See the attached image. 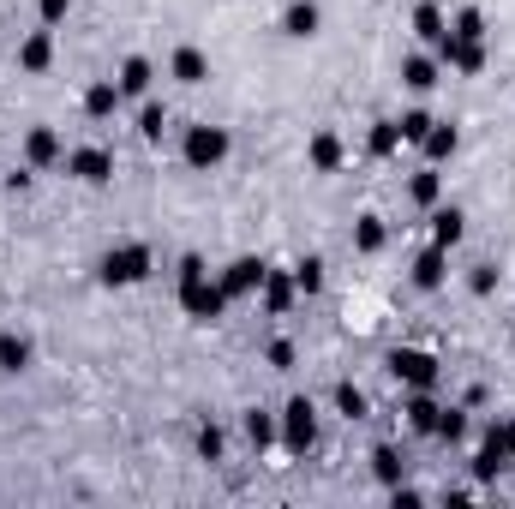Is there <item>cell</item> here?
Here are the masks:
<instances>
[{
    "mask_svg": "<svg viewBox=\"0 0 515 509\" xmlns=\"http://www.w3.org/2000/svg\"><path fill=\"white\" fill-rule=\"evenodd\" d=\"M174 294H180V312L198 318V324H216V318L228 312V294H222V282H210V270H204L198 252L180 258V270H174Z\"/></svg>",
    "mask_w": 515,
    "mask_h": 509,
    "instance_id": "cell-1",
    "label": "cell"
},
{
    "mask_svg": "<svg viewBox=\"0 0 515 509\" xmlns=\"http://www.w3.org/2000/svg\"><path fill=\"white\" fill-rule=\"evenodd\" d=\"M96 276H102V288H138V282L150 276V246H144V240L108 246L102 264H96Z\"/></svg>",
    "mask_w": 515,
    "mask_h": 509,
    "instance_id": "cell-2",
    "label": "cell"
},
{
    "mask_svg": "<svg viewBox=\"0 0 515 509\" xmlns=\"http://www.w3.org/2000/svg\"><path fill=\"white\" fill-rule=\"evenodd\" d=\"M510 462H515V414H504V420H492V426H486V444L474 450V480H480V486H492Z\"/></svg>",
    "mask_w": 515,
    "mask_h": 509,
    "instance_id": "cell-3",
    "label": "cell"
},
{
    "mask_svg": "<svg viewBox=\"0 0 515 509\" xmlns=\"http://www.w3.org/2000/svg\"><path fill=\"white\" fill-rule=\"evenodd\" d=\"M384 366L402 390H438V354H426V348H390Z\"/></svg>",
    "mask_w": 515,
    "mask_h": 509,
    "instance_id": "cell-4",
    "label": "cell"
},
{
    "mask_svg": "<svg viewBox=\"0 0 515 509\" xmlns=\"http://www.w3.org/2000/svg\"><path fill=\"white\" fill-rule=\"evenodd\" d=\"M276 426H282V450H288V456H306V450L318 444V408H312V396H294Z\"/></svg>",
    "mask_w": 515,
    "mask_h": 509,
    "instance_id": "cell-5",
    "label": "cell"
},
{
    "mask_svg": "<svg viewBox=\"0 0 515 509\" xmlns=\"http://www.w3.org/2000/svg\"><path fill=\"white\" fill-rule=\"evenodd\" d=\"M180 156H186L192 168H222V162H228V132H222V126H210V120H198V126H186Z\"/></svg>",
    "mask_w": 515,
    "mask_h": 509,
    "instance_id": "cell-6",
    "label": "cell"
},
{
    "mask_svg": "<svg viewBox=\"0 0 515 509\" xmlns=\"http://www.w3.org/2000/svg\"><path fill=\"white\" fill-rule=\"evenodd\" d=\"M66 174L84 180V186H108V180H114V150H102V144H78V150H66Z\"/></svg>",
    "mask_w": 515,
    "mask_h": 509,
    "instance_id": "cell-7",
    "label": "cell"
},
{
    "mask_svg": "<svg viewBox=\"0 0 515 509\" xmlns=\"http://www.w3.org/2000/svg\"><path fill=\"white\" fill-rule=\"evenodd\" d=\"M264 270H270L264 258H234L216 282H222V294H228V300H246V294H258V288H264Z\"/></svg>",
    "mask_w": 515,
    "mask_h": 509,
    "instance_id": "cell-8",
    "label": "cell"
},
{
    "mask_svg": "<svg viewBox=\"0 0 515 509\" xmlns=\"http://www.w3.org/2000/svg\"><path fill=\"white\" fill-rule=\"evenodd\" d=\"M438 66H444V72H480V66H486V42L444 36V42H438Z\"/></svg>",
    "mask_w": 515,
    "mask_h": 509,
    "instance_id": "cell-9",
    "label": "cell"
},
{
    "mask_svg": "<svg viewBox=\"0 0 515 509\" xmlns=\"http://www.w3.org/2000/svg\"><path fill=\"white\" fill-rule=\"evenodd\" d=\"M408 276H414L420 294H438V288L450 282V252H444V246H426V252L408 264Z\"/></svg>",
    "mask_w": 515,
    "mask_h": 509,
    "instance_id": "cell-10",
    "label": "cell"
},
{
    "mask_svg": "<svg viewBox=\"0 0 515 509\" xmlns=\"http://www.w3.org/2000/svg\"><path fill=\"white\" fill-rule=\"evenodd\" d=\"M318 24H324L318 0H288V6H282V36H294V42H312V36H318Z\"/></svg>",
    "mask_w": 515,
    "mask_h": 509,
    "instance_id": "cell-11",
    "label": "cell"
},
{
    "mask_svg": "<svg viewBox=\"0 0 515 509\" xmlns=\"http://www.w3.org/2000/svg\"><path fill=\"white\" fill-rule=\"evenodd\" d=\"M258 300H264V312H270V318H282V312L300 300V288H294V270H264V288H258Z\"/></svg>",
    "mask_w": 515,
    "mask_h": 509,
    "instance_id": "cell-12",
    "label": "cell"
},
{
    "mask_svg": "<svg viewBox=\"0 0 515 509\" xmlns=\"http://www.w3.org/2000/svg\"><path fill=\"white\" fill-rule=\"evenodd\" d=\"M402 414H408V432H420V438H432V432H438V414H444V402H438L432 390H408V402H402Z\"/></svg>",
    "mask_w": 515,
    "mask_h": 509,
    "instance_id": "cell-13",
    "label": "cell"
},
{
    "mask_svg": "<svg viewBox=\"0 0 515 509\" xmlns=\"http://www.w3.org/2000/svg\"><path fill=\"white\" fill-rule=\"evenodd\" d=\"M60 156H66V144H60L54 126H30V132H24V162H30V168H48V162H60Z\"/></svg>",
    "mask_w": 515,
    "mask_h": 509,
    "instance_id": "cell-14",
    "label": "cell"
},
{
    "mask_svg": "<svg viewBox=\"0 0 515 509\" xmlns=\"http://www.w3.org/2000/svg\"><path fill=\"white\" fill-rule=\"evenodd\" d=\"M456 150H462V132H456V126H450V120H432V132H426V138H420V156H426V162H432V168H438V162H450V156H456Z\"/></svg>",
    "mask_w": 515,
    "mask_h": 509,
    "instance_id": "cell-15",
    "label": "cell"
},
{
    "mask_svg": "<svg viewBox=\"0 0 515 509\" xmlns=\"http://www.w3.org/2000/svg\"><path fill=\"white\" fill-rule=\"evenodd\" d=\"M462 234H468V216L456 210V204H432V246H462Z\"/></svg>",
    "mask_w": 515,
    "mask_h": 509,
    "instance_id": "cell-16",
    "label": "cell"
},
{
    "mask_svg": "<svg viewBox=\"0 0 515 509\" xmlns=\"http://www.w3.org/2000/svg\"><path fill=\"white\" fill-rule=\"evenodd\" d=\"M438 78H444V66H438V54H408V60H402V84H408L414 96H426V90H432Z\"/></svg>",
    "mask_w": 515,
    "mask_h": 509,
    "instance_id": "cell-17",
    "label": "cell"
},
{
    "mask_svg": "<svg viewBox=\"0 0 515 509\" xmlns=\"http://www.w3.org/2000/svg\"><path fill=\"white\" fill-rule=\"evenodd\" d=\"M240 432H246V444L264 456L270 444H282V426H276V414H264V408H246V420H240Z\"/></svg>",
    "mask_w": 515,
    "mask_h": 509,
    "instance_id": "cell-18",
    "label": "cell"
},
{
    "mask_svg": "<svg viewBox=\"0 0 515 509\" xmlns=\"http://www.w3.org/2000/svg\"><path fill=\"white\" fill-rule=\"evenodd\" d=\"M30 360H36L30 336H18V330H0V372H6V378H18V372H30Z\"/></svg>",
    "mask_w": 515,
    "mask_h": 509,
    "instance_id": "cell-19",
    "label": "cell"
},
{
    "mask_svg": "<svg viewBox=\"0 0 515 509\" xmlns=\"http://www.w3.org/2000/svg\"><path fill=\"white\" fill-rule=\"evenodd\" d=\"M414 36H420V42H432V48L450 36V18H444V6H438V0H420V6H414Z\"/></svg>",
    "mask_w": 515,
    "mask_h": 509,
    "instance_id": "cell-20",
    "label": "cell"
},
{
    "mask_svg": "<svg viewBox=\"0 0 515 509\" xmlns=\"http://www.w3.org/2000/svg\"><path fill=\"white\" fill-rule=\"evenodd\" d=\"M120 102H126V96H120V84H114V78H96V84L84 90V114H90V120L120 114Z\"/></svg>",
    "mask_w": 515,
    "mask_h": 509,
    "instance_id": "cell-21",
    "label": "cell"
},
{
    "mask_svg": "<svg viewBox=\"0 0 515 509\" xmlns=\"http://www.w3.org/2000/svg\"><path fill=\"white\" fill-rule=\"evenodd\" d=\"M168 72H174L180 84H204V78H210V60H204V48H192V42H186V48H174Z\"/></svg>",
    "mask_w": 515,
    "mask_h": 509,
    "instance_id": "cell-22",
    "label": "cell"
},
{
    "mask_svg": "<svg viewBox=\"0 0 515 509\" xmlns=\"http://www.w3.org/2000/svg\"><path fill=\"white\" fill-rule=\"evenodd\" d=\"M306 162H312L318 174H336V168H342V138H336V132H312Z\"/></svg>",
    "mask_w": 515,
    "mask_h": 509,
    "instance_id": "cell-23",
    "label": "cell"
},
{
    "mask_svg": "<svg viewBox=\"0 0 515 509\" xmlns=\"http://www.w3.org/2000/svg\"><path fill=\"white\" fill-rule=\"evenodd\" d=\"M372 474H378V486H402L408 480V456L396 444H378L372 450Z\"/></svg>",
    "mask_w": 515,
    "mask_h": 509,
    "instance_id": "cell-24",
    "label": "cell"
},
{
    "mask_svg": "<svg viewBox=\"0 0 515 509\" xmlns=\"http://www.w3.org/2000/svg\"><path fill=\"white\" fill-rule=\"evenodd\" d=\"M48 60H54V36H48V30H30L24 48H18V66H24V72H48Z\"/></svg>",
    "mask_w": 515,
    "mask_h": 509,
    "instance_id": "cell-25",
    "label": "cell"
},
{
    "mask_svg": "<svg viewBox=\"0 0 515 509\" xmlns=\"http://www.w3.org/2000/svg\"><path fill=\"white\" fill-rule=\"evenodd\" d=\"M150 78H156V66H150L144 54H132V60H120V78H114V84H120V96H144Z\"/></svg>",
    "mask_w": 515,
    "mask_h": 509,
    "instance_id": "cell-26",
    "label": "cell"
},
{
    "mask_svg": "<svg viewBox=\"0 0 515 509\" xmlns=\"http://www.w3.org/2000/svg\"><path fill=\"white\" fill-rule=\"evenodd\" d=\"M384 240H390L384 216H378V210H366V216L354 222V252H366V258H372V252H384Z\"/></svg>",
    "mask_w": 515,
    "mask_h": 509,
    "instance_id": "cell-27",
    "label": "cell"
},
{
    "mask_svg": "<svg viewBox=\"0 0 515 509\" xmlns=\"http://www.w3.org/2000/svg\"><path fill=\"white\" fill-rule=\"evenodd\" d=\"M408 198H414V204H420V210H432V204H438V198H444V174H438V168H432V162H426V168H420V174H414V180H408Z\"/></svg>",
    "mask_w": 515,
    "mask_h": 509,
    "instance_id": "cell-28",
    "label": "cell"
},
{
    "mask_svg": "<svg viewBox=\"0 0 515 509\" xmlns=\"http://www.w3.org/2000/svg\"><path fill=\"white\" fill-rule=\"evenodd\" d=\"M336 414H342V420H366V414H372V396H366L354 378H342V384H336Z\"/></svg>",
    "mask_w": 515,
    "mask_h": 509,
    "instance_id": "cell-29",
    "label": "cell"
},
{
    "mask_svg": "<svg viewBox=\"0 0 515 509\" xmlns=\"http://www.w3.org/2000/svg\"><path fill=\"white\" fill-rule=\"evenodd\" d=\"M366 150H372L378 162H384V156H396V150H402V126H396V120H372V132H366Z\"/></svg>",
    "mask_w": 515,
    "mask_h": 509,
    "instance_id": "cell-30",
    "label": "cell"
},
{
    "mask_svg": "<svg viewBox=\"0 0 515 509\" xmlns=\"http://www.w3.org/2000/svg\"><path fill=\"white\" fill-rule=\"evenodd\" d=\"M162 132H168V108H162V102H144V108H138V138H144V144H162Z\"/></svg>",
    "mask_w": 515,
    "mask_h": 509,
    "instance_id": "cell-31",
    "label": "cell"
},
{
    "mask_svg": "<svg viewBox=\"0 0 515 509\" xmlns=\"http://www.w3.org/2000/svg\"><path fill=\"white\" fill-rule=\"evenodd\" d=\"M450 36H468V42H486V12H480V6H462V12L450 18Z\"/></svg>",
    "mask_w": 515,
    "mask_h": 509,
    "instance_id": "cell-32",
    "label": "cell"
},
{
    "mask_svg": "<svg viewBox=\"0 0 515 509\" xmlns=\"http://www.w3.org/2000/svg\"><path fill=\"white\" fill-rule=\"evenodd\" d=\"M432 438H438V444H468V414H462V408H444Z\"/></svg>",
    "mask_w": 515,
    "mask_h": 509,
    "instance_id": "cell-33",
    "label": "cell"
},
{
    "mask_svg": "<svg viewBox=\"0 0 515 509\" xmlns=\"http://www.w3.org/2000/svg\"><path fill=\"white\" fill-rule=\"evenodd\" d=\"M294 288H300V294H318V288H324V258H300V264H294Z\"/></svg>",
    "mask_w": 515,
    "mask_h": 509,
    "instance_id": "cell-34",
    "label": "cell"
},
{
    "mask_svg": "<svg viewBox=\"0 0 515 509\" xmlns=\"http://www.w3.org/2000/svg\"><path fill=\"white\" fill-rule=\"evenodd\" d=\"M396 126H402V144H420V138L432 132V114H426V108H408Z\"/></svg>",
    "mask_w": 515,
    "mask_h": 509,
    "instance_id": "cell-35",
    "label": "cell"
},
{
    "mask_svg": "<svg viewBox=\"0 0 515 509\" xmlns=\"http://www.w3.org/2000/svg\"><path fill=\"white\" fill-rule=\"evenodd\" d=\"M198 456H204V462H222V456H228L222 426H198Z\"/></svg>",
    "mask_w": 515,
    "mask_h": 509,
    "instance_id": "cell-36",
    "label": "cell"
},
{
    "mask_svg": "<svg viewBox=\"0 0 515 509\" xmlns=\"http://www.w3.org/2000/svg\"><path fill=\"white\" fill-rule=\"evenodd\" d=\"M468 288H474V294L486 300V294L498 288V270H492V264H474V270H468Z\"/></svg>",
    "mask_w": 515,
    "mask_h": 509,
    "instance_id": "cell-37",
    "label": "cell"
},
{
    "mask_svg": "<svg viewBox=\"0 0 515 509\" xmlns=\"http://www.w3.org/2000/svg\"><path fill=\"white\" fill-rule=\"evenodd\" d=\"M264 360H270L276 372H288V366H294V342H282V336H276V342L264 348Z\"/></svg>",
    "mask_w": 515,
    "mask_h": 509,
    "instance_id": "cell-38",
    "label": "cell"
},
{
    "mask_svg": "<svg viewBox=\"0 0 515 509\" xmlns=\"http://www.w3.org/2000/svg\"><path fill=\"white\" fill-rule=\"evenodd\" d=\"M36 12H42V24H60L72 12V0H36Z\"/></svg>",
    "mask_w": 515,
    "mask_h": 509,
    "instance_id": "cell-39",
    "label": "cell"
},
{
    "mask_svg": "<svg viewBox=\"0 0 515 509\" xmlns=\"http://www.w3.org/2000/svg\"><path fill=\"white\" fill-rule=\"evenodd\" d=\"M6 192H30V168H12L6 174Z\"/></svg>",
    "mask_w": 515,
    "mask_h": 509,
    "instance_id": "cell-40",
    "label": "cell"
}]
</instances>
